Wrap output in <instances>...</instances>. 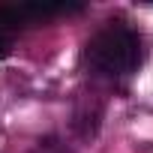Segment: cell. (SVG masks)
<instances>
[{
    "mask_svg": "<svg viewBox=\"0 0 153 153\" xmlns=\"http://www.w3.org/2000/svg\"><path fill=\"white\" fill-rule=\"evenodd\" d=\"M87 54H90V63L99 72L126 75L141 60V42H138V33L129 30L126 24H108L105 30L96 33Z\"/></svg>",
    "mask_w": 153,
    "mask_h": 153,
    "instance_id": "6da1fadb",
    "label": "cell"
},
{
    "mask_svg": "<svg viewBox=\"0 0 153 153\" xmlns=\"http://www.w3.org/2000/svg\"><path fill=\"white\" fill-rule=\"evenodd\" d=\"M21 27L18 6H0V60H6L15 45V30Z\"/></svg>",
    "mask_w": 153,
    "mask_h": 153,
    "instance_id": "7a4b0ae2",
    "label": "cell"
}]
</instances>
